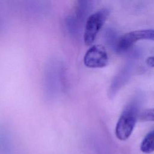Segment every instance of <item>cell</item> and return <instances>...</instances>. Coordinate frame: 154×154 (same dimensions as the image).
I'll return each instance as SVG.
<instances>
[{
	"label": "cell",
	"mask_w": 154,
	"mask_h": 154,
	"mask_svg": "<svg viewBox=\"0 0 154 154\" xmlns=\"http://www.w3.org/2000/svg\"><path fill=\"white\" fill-rule=\"evenodd\" d=\"M143 101L141 93H137L125 106L117 123L115 134L122 141L127 140L131 135L138 119Z\"/></svg>",
	"instance_id": "6da1fadb"
},
{
	"label": "cell",
	"mask_w": 154,
	"mask_h": 154,
	"mask_svg": "<svg viewBox=\"0 0 154 154\" xmlns=\"http://www.w3.org/2000/svg\"><path fill=\"white\" fill-rule=\"evenodd\" d=\"M141 51L139 49L133 51L129 55L127 61L114 78L108 90V96L113 97L118 91L129 81L137 66V61L140 57Z\"/></svg>",
	"instance_id": "7a4b0ae2"
},
{
	"label": "cell",
	"mask_w": 154,
	"mask_h": 154,
	"mask_svg": "<svg viewBox=\"0 0 154 154\" xmlns=\"http://www.w3.org/2000/svg\"><path fill=\"white\" fill-rule=\"evenodd\" d=\"M154 32L152 29L136 30L127 32L117 38L114 49L118 53L128 51L133 45L140 40H153Z\"/></svg>",
	"instance_id": "3957f363"
},
{
	"label": "cell",
	"mask_w": 154,
	"mask_h": 154,
	"mask_svg": "<svg viewBox=\"0 0 154 154\" xmlns=\"http://www.w3.org/2000/svg\"><path fill=\"white\" fill-rule=\"evenodd\" d=\"M108 13V10L102 9L91 14L87 18L84 33V40L86 45H90L93 43Z\"/></svg>",
	"instance_id": "277c9868"
},
{
	"label": "cell",
	"mask_w": 154,
	"mask_h": 154,
	"mask_svg": "<svg viewBox=\"0 0 154 154\" xmlns=\"http://www.w3.org/2000/svg\"><path fill=\"white\" fill-rule=\"evenodd\" d=\"M108 61V57L105 48L99 45L90 47L84 57V63L88 67H105Z\"/></svg>",
	"instance_id": "5b68a950"
},
{
	"label": "cell",
	"mask_w": 154,
	"mask_h": 154,
	"mask_svg": "<svg viewBox=\"0 0 154 154\" xmlns=\"http://www.w3.org/2000/svg\"><path fill=\"white\" fill-rule=\"evenodd\" d=\"M92 2L88 1H78L76 8V17L75 19L78 22L83 20L91 8Z\"/></svg>",
	"instance_id": "8992f818"
},
{
	"label": "cell",
	"mask_w": 154,
	"mask_h": 154,
	"mask_svg": "<svg viewBox=\"0 0 154 154\" xmlns=\"http://www.w3.org/2000/svg\"><path fill=\"white\" fill-rule=\"evenodd\" d=\"M140 149L142 152L145 153H150L153 152L154 132L153 130L148 132L143 140L140 146Z\"/></svg>",
	"instance_id": "52a82bcc"
},
{
	"label": "cell",
	"mask_w": 154,
	"mask_h": 154,
	"mask_svg": "<svg viewBox=\"0 0 154 154\" xmlns=\"http://www.w3.org/2000/svg\"><path fill=\"white\" fill-rule=\"evenodd\" d=\"M105 35L106 43L114 49L116 43L118 38L116 32L112 28H108L105 31Z\"/></svg>",
	"instance_id": "ba28073f"
},
{
	"label": "cell",
	"mask_w": 154,
	"mask_h": 154,
	"mask_svg": "<svg viewBox=\"0 0 154 154\" xmlns=\"http://www.w3.org/2000/svg\"><path fill=\"white\" fill-rule=\"evenodd\" d=\"M138 119L141 121H153V109L149 108L143 110L139 113Z\"/></svg>",
	"instance_id": "9c48e42d"
},
{
	"label": "cell",
	"mask_w": 154,
	"mask_h": 154,
	"mask_svg": "<svg viewBox=\"0 0 154 154\" xmlns=\"http://www.w3.org/2000/svg\"><path fill=\"white\" fill-rule=\"evenodd\" d=\"M146 63H147L149 66L153 67V56L149 57L146 59Z\"/></svg>",
	"instance_id": "30bf717a"
}]
</instances>
